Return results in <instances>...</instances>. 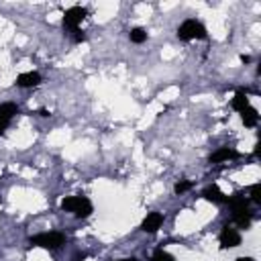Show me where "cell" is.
Returning a JSON list of instances; mask_svg holds the SVG:
<instances>
[{
	"label": "cell",
	"mask_w": 261,
	"mask_h": 261,
	"mask_svg": "<svg viewBox=\"0 0 261 261\" xmlns=\"http://www.w3.org/2000/svg\"><path fill=\"white\" fill-rule=\"evenodd\" d=\"M161 224H163V214H161V212H149V214L145 216L143 224H141V229H143L145 233H157Z\"/></svg>",
	"instance_id": "obj_7"
},
{
	"label": "cell",
	"mask_w": 261,
	"mask_h": 261,
	"mask_svg": "<svg viewBox=\"0 0 261 261\" xmlns=\"http://www.w3.org/2000/svg\"><path fill=\"white\" fill-rule=\"evenodd\" d=\"M227 204H231L233 212H241V210H247L249 200L245 196H241V194H233L231 198H227Z\"/></svg>",
	"instance_id": "obj_11"
},
{
	"label": "cell",
	"mask_w": 261,
	"mask_h": 261,
	"mask_svg": "<svg viewBox=\"0 0 261 261\" xmlns=\"http://www.w3.org/2000/svg\"><path fill=\"white\" fill-rule=\"evenodd\" d=\"M61 208L65 212H74L78 218H86L92 212V202L86 196H69L61 202Z\"/></svg>",
	"instance_id": "obj_1"
},
{
	"label": "cell",
	"mask_w": 261,
	"mask_h": 261,
	"mask_svg": "<svg viewBox=\"0 0 261 261\" xmlns=\"http://www.w3.org/2000/svg\"><path fill=\"white\" fill-rule=\"evenodd\" d=\"M129 39H131L133 43H143V41H147V31L141 29V27H137V29H133V31L129 33Z\"/></svg>",
	"instance_id": "obj_15"
},
{
	"label": "cell",
	"mask_w": 261,
	"mask_h": 261,
	"mask_svg": "<svg viewBox=\"0 0 261 261\" xmlns=\"http://www.w3.org/2000/svg\"><path fill=\"white\" fill-rule=\"evenodd\" d=\"M178 37L182 41H192V39H208V33L204 29L202 23L194 21V19H188L186 23L180 25L178 29Z\"/></svg>",
	"instance_id": "obj_2"
},
{
	"label": "cell",
	"mask_w": 261,
	"mask_h": 261,
	"mask_svg": "<svg viewBox=\"0 0 261 261\" xmlns=\"http://www.w3.org/2000/svg\"><path fill=\"white\" fill-rule=\"evenodd\" d=\"M202 196L208 200V202H214V204H222V202H227V196H224L220 190H218V186H208V188H204V192H202Z\"/></svg>",
	"instance_id": "obj_9"
},
{
	"label": "cell",
	"mask_w": 261,
	"mask_h": 261,
	"mask_svg": "<svg viewBox=\"0 0 261 261\" xmlns=\"http://www.w3.org/2000/svg\"><path fill=\"white\" fill-rule=\"evenodd\" d=\"M257 120H259V114L255 108H247V110H243V125L245 127H255L257 125Z\"/></svg>",
	"instance_id": "obj_13"
},
{
	"label": "cell",
	"mask_w": 261,
	"mask_h": 261,
	"mask_svg": "<svg viewBox=\"0 0 261 261\" xmlns=\"http://www.w3.org/2000/svg\"><path fill=\"white\" fill-rule=\"evenodd\" d=\"M235 261H255V259H251V257H239V259H235Z\"/></svg>",
	"instance_id": "obj_20"
},
{
	"label": "cell",
	"mask_w": 261,
	"mask_h": 261,
	"mask_svg": "<svg viewBox=\"0 0 261 261\" xmlns=\"http://www.w3.org/2000/svg\"><path fill=\"white\" fill-rule=\"evenodd\" d=\"M14 114H19V108H16V104H12V102L0 104V133L6 131V127L10 125V120H12Z\"/></svg>",
	"instance_id": "obj_5"
},
{
	"label": "cell",
	"mask_w": 261,
	"mask_h": 261,
	"mask_svg": "<svg viewBox=\"0 0 261 261\" xmlns=\"http://www.w3.org/2000/svg\"><path fill=\"white\" fill-rule=\"evenodd\" d=\"M65 243V237L61 233H41L37 237H31V245L43 247V249H59Z\"/></svg>",
	"instance_id": "obj_3"
},
{
	"label": "cell",
	"mask_w": 261,
	"mask_h": 261,
	"mask_svg": "<svg viewBox=\"0 0 261 261\" xmlns=\"http://www.w3.org/2000/svg\"><path fill=\"white\" fill-rule=\"evenodd\" d=\"M233 218H235V222L239 224L241 229H249V227H251V216H249V212H247V210L233 212Z\"/></svg>",
	"instance_id": "obj_14"
},
{
	"label": "cell",
	"mask_w": 261,
	"mask_h": 261,
	"mask_svg": "<svg viewBox=\"0 0 261 261\" xmlns=\"http://www.w3.org/2000/svg\"><path fill=\"white\" fill-rule=\"evenodd\" d=\"M190 188H192V182L184 180V182H178V184H176V188H173V190H176V194H184V192H188Z\"/></svg>",
	"instance_id": "obj_18"
},
{
	"label": "cell",
	"mask_w": 261,
	"mask_h": 261,
	"mask_svg": "<svg viewBox=\"0 0 261 261\" xmlns=\"http://www.w3.org/2000/svg\"><path fill=\"white\" fill-rule=\"evenodd\" d=\"M76 33V37H74V41L76 43H82L84 39H86V35H84V31H74Z\"/></svg>",
	"instance_id": "obj_19"
},
{
	"label": "cell",
	"mask_w": 261,
	"mask_h": 261,
	"mask_svg": "<svg viewBox=\"0 0 261 261\" xmlns=\"http://www.w3.org/2000/svg\"><path fill=\"white\" fill-rule=\"evenodd\" d=\"M241 59L245 61V63H249V61H251V57H249V55H241Z\"/></svg>",
	"instance_id": "obj_22"
},
{
	"label": "cell",
	"mask_w": 261,
	"mask_h": 261,
	"mask_svg": "<svg viewBox=\"0 0 261 261\" xmlns=\"http://www.w3.org/2000/svg\"><path fill=\"white\" fill-rule=\"evenodd\" d=\"M218 239H220V247L222 249H233V247L241 245V235L235 229H229V227L222 229V233H220Z\"/></svg>",
	"instance_id": "obj_6"
},
{
	"label": "cell",
	"mask_w": 261,
	"mask_h": 261,
	"mask_svg": "<svg viewBox=\"0 0 261 261\" xmlns=\"http://www.w3.org/2000/svg\"><path fill=\"white\" fill-rule=\"evenodd\" d=\"M251 200L255 204H261V186L259 184H253L251 186Z\"/></svg>",
	"instance_id": "obj_17"
},
{
	"label": "cell",
	"mask_w": 261,
	"mask_h": 261,
	"mask_svg": "<svg viewBox=\"0 0 261 261\" xmlns=\"http://www.w3.org/2000/svg\"><path fill=\"white\" fill-rule=\"evenodd\" d=\"M153 261H173V257L167 253V251H163V249H157L153 253Z\"/></svg>",
	"instance_id": "obj_16"
},
{
	"label": "cell",
	"mask_w": 261,
	"mask_h": 261,
	"mask_svg": "<svg viewBox=\"0 0 261 261\" xmlns=\"http://www.w3.org/2000/svg\"><path fill=\"white\" fill-rule=\"evenodd\" d=\"M16 84L21 86V88H33V86H39L41 84V76L37 72H25L16 78Z\"/></svg>",
	"instance_id": "obj_8"
},
{
	"label": "cell",
	"mask_w": 261,
	"mask_h": 261,
	"mask_svg": "<svg viewBox=\"0 0 261 261\" xmlns=\"http://www.w3.org/2000/svg\"><path fill=\"white\" fill-rule=\"evenodd\" d=\"M233 108L239 110V112H243V110L249 108V98H247V94L243 92V90H239L235 94V98H233Z\"/></svg>",
	"instance_id": "obj_12"
},
{
	"label": "cell",
	"mask_w": 261,
	"mask_h": 261,
	"mask_svg": "<svg viewBox=\"0 0 261 261\" xmlns=\"http://www.w3.org/2000/svg\"><path fill=\"white\" fill-rule=\"evenodd\" d=\"M84 19H86V8L72 6L69 10H65V14H63V27L65 29H76Z\"/></svg>",
	"instance_id": "obj_4"
},
{
	"label": "cell",
	"mask_w": 261,
	"mask_h": 261,
	"mask_svg": "<svg viewBox=\"0 0 261 261\" xmlns=\"http://www.w3.org/2000/svg\"><path fill=\"white\" fill-rule=\"evenodd\" d=\"M39 114H41V116H49V110H45V108H41V110H39Z\"/></svg>",
	"instance_id": "obj_21"
},
{
	"label": "cell",
	"mask_w": 261,
	"mask_h": 261,
	"mask_svg": "<svg viewBox=\"0 0 261 261\" xmlns=\"http://www.w3.org/2000/svg\"><path fill=\"white\" fill-rule=\"evenodd\" d=\"M239 157V153L235 149H229V147H222L218 149L216 153L210 155V163H220V161H227V159H235Z\"/></svg>",
	"instance_id": "obj_10"
},
{
	"label": "cell",
	"mask_w": 261,
	"mask_h": 261,
	"mask_svg": "<svg viewBox=\"0 0 261 261\" xmlns=\"http://www.w3.org/2000/svg\"><path fill=\"white\" fill-rule=\"evenodd\" d=\"M118 261H137L135 257H131V259H118Z\"/></svg>",
	"instance_id": "obj_23"
}]
</instances>
